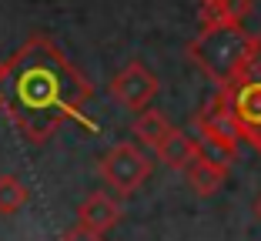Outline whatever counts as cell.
I'll return each instance as SVG.
<instances>
[{"label":"cell","mask_w":261,"mask_h":241,"mask_svg":"<svg viewBox=\"0 0 261 241\" xmlns=\"http://www.w3.org/2000/svg\"><path fill=\"white\" fill-rule=\"evenodd\" d=\"M91 94V81L47 34H31L17 54L4 61L0 111H7L31 144H44L57 127L77 121Z\"/></svg>","instance_id":"obj_1"},{"label":"cell","mask_w":261,"mask_h":241,"mask_svg":"<svg viewBox=\"0 0 261 241\" xmlns=\"http://www.w3.org/2000/svg\"><path fill=\"white\" fill-rule=\"evenodd\" d=\"M251 47L254 34H248L241 23H215V27H201V34L188 44V57L218 87H231L248 77Z\"/></svg>","instance_id":"obj_2"},{"label":"cell","mask_w":261,"mask_h":241,"mask_svg":"<svg viewBox=\"0 0 261 241\" xmlns=\"http://www.w3.org/2000/svg\"><path fill=\"white\" fill-rule=\"evenodd\" d=\"M194 127H198L201 154L215 157L221 164H234L238 144H241V127H238V117H234V108H231L228 87H218V94L198 111Z\"/></svg>","instance_id":"obj_3"},{"label":"cell","mask_w":261,"mask_h":241,"mask_svg":"<svg viewBox=\"0 0 261 241\" xmlns=\"http://www.w3.org/2000/svg\"><path fill=\"white\" fill-rule=\"evenodd\" d=\"M151 171H154L151 157H147L138 144H130V141L114 144L97 164L100 181H104L111 191H117V195H134V191L151 178Z\"/></svg>","instance_id":"obj_4"},{"label":"cell","mask_w":261,"mask_h":241,"mask_svg":"<svg viewBox=\"0 0 261 241\" xmlns=\"http://www.w3.org/2000/svg\"><path fill=\"white\" fill-rule=\"evenodd\" d=\"M111 97H114L117 104H124L127 111H144L147 104L158 97V91H161V81L154 77L151 70L144 67L141 61H130L127 67H121L114 74V81H111Z\"/></svg>","instance_id":"obj_5"},{"label":"cell","mask_w":261,"mask_h":241,"mask_svg":"<svg viewBox=\"0 0 261 241\" xmlns=\"http://www.w3.org/2000/svg\"><path fill=\"white\" fill-rule=\"evenodd\" d=\"M231 94V108H234V117H238L241 138L251 144L261 134V81L258 77H241L238 84L228 87Z\"/></svg>","instance_id":"obj_6"},{"label":"cell","mask_w":261,"mask_h":241,"mask_svg":"<svg viewBox=\"0 0 261 241\" xmlns=\"http://www.w3.org/2000/svg\"><path fill=\"white\" fill-rule=\"evenodd\" d=\"M121 204L114 201V198L108 195V191H91V195L84 198V201L77 204V221L87 228H94V231H111V228L121 221Z\"/></svg>","instance_id":"obj_7"},{"label":"cell","mask_w":261,"mask_h":241,"mask_svg":"<svg viewBox=\"0 0 261 241\" xmlns=\"http://www.w3.org/2000/svg\"><path fill=\"white\" fill-rule=\"evenodd\" d=\"M154 154H158L161 164H168L171 171H188V168L201 157V144H198V138H188L185 131L171 127V134L158 144Z\"/></svg>","instance_id":"obj_8"},{"label":"cell","mask_w":261,"mask_h":241,"mask_svg":"<svg viewBox=\"0 0 261 241\" xmlns=\"http://www.w3.org/2000/svg\"><path fill=\"white\" fill-rule=\"evenodd\" d=\"M185 178H188V184H191L194 195L211 198V195H218V191H221L224 178H228V164H221V161H215V157L201 154L198 161H194L191 168L185 171Z\"/></svg>","instance_id":"obj_9"},{"label":"cell","mask_w":261,"mask_h":241,"mask_svg":"<svg viewBox=\"0 0 261 241\" xmlns=\"http://www.w3.org/2000/svg\"><path fill=\"white\" fill-rule=\"evenodd\" d=\"M251 0H201V27L215 23H245L251 17Z\"/></svg>","instance_id":"obj_10"},{"label":"cell","mask_w":261,"mask_h":241,"mask_svg":"<svg viewBox=\"0 0 261 241\" xmlns=\"http://www.w3.org/2000/svg\"><path fill=\"white\" fill-rule=\"evenodd\" d=\"M130 131H134V138L144 144V148L158 151V144H161L164 138L171 134V124H168V117L161 114V111H138L134 114V124H130Z\"/></svg>","instance_id":"obj_11"},{"label":"cell","mask_w":261,"mask_h":241,"mask_svg":"<svg viewBox=\"0 0 261 241\" xmlns=\"http://www.w3.org/2000/svg\"><path fill=\"white\" fill-rule=\"evenodd\" d=\"M27 198H31V191H27V184L17 174H0V215L4 218L17 215L27 204Z\"/></svg>","instance_id":"obj_12"},{"label":"cell","mask_w":261,"mask_h":241,"mask_svg":"<svg viewBox=\"0 0 261 241\" xmlns=\"http://www.w3.org/2000/svg\"><path fill=\"white\" fill-rule=\"evenodd\" d=\"M61 241H104V234H100V231H94V228H87V225H81V221H77L74 228H67V231L61 234Z\"/></svg>","instance_id":"obj_13"},{"label":"cell","mask_w":261,"mask_h":241,"mask_svg":"<svg viewBox=\"0 0 261 241\" xmlns=\"http://www.w3.org/2000/svg\"><path fill=\"white\" fill-rule=\"evenodd\" d=\"M248 77H258V81H261V34H254L251 61H248Z\"/></svg>","instance_id":"obj_14"},{"label":"cell","mask_w":261,"mask_h":241,"mask_svg":"<svg viewBox=\"0 0 261 241\" xmlns=\"http://www.w3.org/2000/svg\"><path fill=\"white\" fill-rule=\"evenodd\" d=\"M254 215L261 218V195H258V201H254Z\"/></svg>","instance_id":"obj_15"},{"label":"cell","mask_w":261,"mask_h":241,"mask_svg":"<svg viewBox=\"0 0 261 241\" xmlns=\"http://www.w3.org/2000/svg\"><path fill=\"white\" fill-rule=\"evenodd\" d=\"M0 74H4V61H0Z\"/></svg>","instance_id":"obj_16"}]
</instances>
